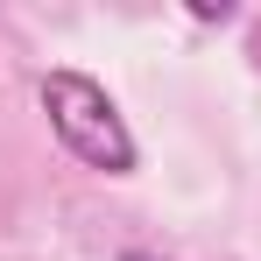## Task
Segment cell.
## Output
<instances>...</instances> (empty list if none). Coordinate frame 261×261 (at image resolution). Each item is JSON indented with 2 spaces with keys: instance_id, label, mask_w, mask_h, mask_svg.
<instances>
[{
  "instance_id": "obj_1",
  "label": "cell",
  "mask_w": 261,
  "mask_h": 261,
  "mask_svg": "<svg viewBox=\"0 0 261 261\" xmlns=\"http://www.w3.org/2000/svg\"><path fill=\"white\" fill-rule=\"evenodd\" d=\"M43 113H49V127H57V141H64L85 170H106V176L134 170V134H127L120 106L106 99L99 78H85V71H49L43 78Z\"/></svg>"
},
{
  "instance_id": "obj_2",
  "label": "cell",
  "mask_w": 261,
  "mask_h": 261,
  "mask_svg": "<svg viewBox=\"0 0 261 261\" xmlns=\"http://www.w3.org/2000/svg\"><path fill=\"white\" fill-rule=\"evenodd\" d=\"M120 261H163V254H141V247H127V254H120Z\"/></svg>"
}]
</instances>
